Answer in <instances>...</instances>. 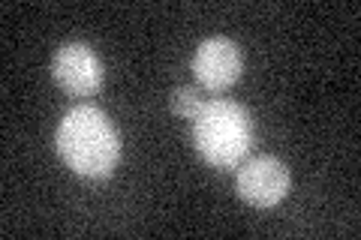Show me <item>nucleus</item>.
I'll use <instances>...</instances> for the list:
<instances>
[{"label": "nucleus", "instance_id": "3", "mask_svg": "<svg viewBox=\"0 0 361 240\" xmlns=\"http://www.w3.org/2000/svg\"><path fill=\"white\" fill-rule=\"evenodd\" d=\"M289 168L283 159L277 156H253L244 159L238 165V177H235V189L238 196L253 204V208H274L289 196Z\"/></svg>", "mask_w": 361, "mask_h": 240}, {"label": "nucleus", "instance_id": "1", "mask_svg": "<svg viewBox=\"0 0 361 240\" xmlns=\"http://www.w3.org/2000/svg\"><path fill=\"white\" fill-rule=\"evenodd\" d=\"M58 153L78 177L103 180L121 159L115 123L97 106H75L63 114L58 127Z\"/></svg>", "mask_w": 361, "mask_h": 240}, {"label": "nucleus", "instance_id": "6", "mask_svg": "<svg viewBox=\"0 0 361 240\" xmlns=\"http://www.w3.org/2000/svg\"><path fill=\"white\" fill-rule=\"evenodd\" d=\"M169 106H172V111L178 114V118L193 120L202 111V106H205V96H202L199 87H175L172 96H169Z\"/></svg>", "mask_w": 361, "mask_h": 240}, {"label": "nucleus", "instance_id": "4", "mask_svg": "<svg viewBox=\"0 0 361 240\" xmlns=\"http://www.w3.org/2000/svg\"><path fill=\"white\" fill-rule=\"evenodd\" d=\"M51 75L70 96H94L103 87V61L85 42H66L54 51Z\"/></svg>", "mask_w": 361, "mask_h": 240}, {"label": "nucleus", "instance_id": "2", "mask_svg": "<svg viewBox=\"0 0 361 240\" xmlns=\"http://www.w3.org/2000/svg\"><path fill=\"white\" fill-rule=\"evenodd\" d=\"M196 153L211 168H238L253 151V118L241 102L211 99L193 118Z\"/></svg>", "mask_w": 361, "mask_h": 240}, {"label": "nucleus", "instance_id": "5", "mask_svg": "<svg viewBox=\"0 0 361 240\" xmlns=\"http://www.w3.org/2000/svg\"><path fill=\"white\" fill-rule=\"evenodd\" d=\"M244 57L241 49L226 37H211L196 49L193 54V75L205 90H229L241 78Z\"/></svg>", "mask_w": 361, "mask_h": 240}]
</instances>
